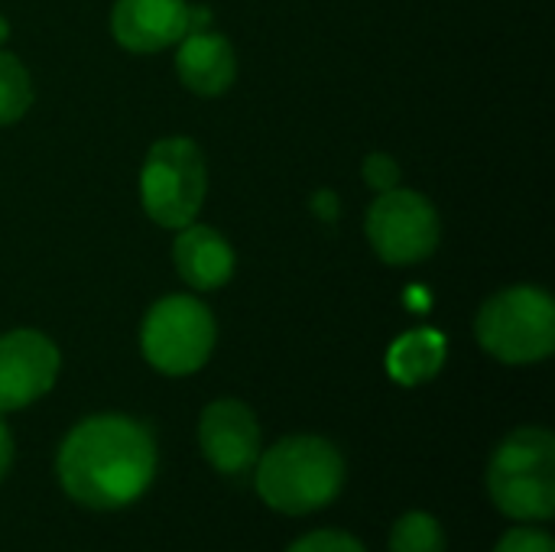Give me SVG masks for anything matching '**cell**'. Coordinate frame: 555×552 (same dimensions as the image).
Listing matches in <instances>:
<instances>
[{
  "label": "cell",
  "instance_id": "7a4b0ae2",
  "mask_svg": "<svg viewBox=\"0 0 555 552\" xmlns=\"http://www.w3.org/2000/svg\"><path fill=\"white\" fill-rule=\"evenodd\" d=\"M345 485V459L322 436H286L257 465L260 498L289 517L322 511Z\"/></svg>",
  "mask_w": 555,
  "mask_h": 552
},
{
  "label": "cell",
  "instance_id": "ffe728a7",
  "mask_svg": "<svg viewBox=\"0 0 555 552\" xmlns=\"http://www.w3.org/2000/svg\"><path fill=\"white\" fill-rule=\"evenodd\" d=\"M315 208H319V215H325V218H335V211H338V205H335V195H332V192H319V195H315Z\"/></svg>",
  "mask_w": 555,
  "mask_h": 552
},
{
  "label": "cell",
  "instance_id": "e0dca14e",
  "mask_svg": "<svg viewBox=\"0 0 555 552\" xmlns=\"http://www.w3.org/2000/svg\"><path fill=\"white\" fill-rule=\"evenodd\" d=\"M494 552H555V540L546 530L517 527V530L501 537V543L494 547Z\"/></svg>",
  "mask_w": 555,
  "mask_h": 552
},
{
  "label": "cell",
  "instance_id": "9c48e42d",
  "mask_svg": "<svg viewBox=\"0 0 555 552\" xmlns=\"http://www.w3.org/2000/svg\"><path fill=\"white\" fill-rule=\"evenodd\" d=\"M198 442L215 472L241 475L260 459L257 416L241 400H215L198 420Z\"/></svg>",
  "mask_w": 555,
  "mask_h": 552
},
{
  "label": "cell",
  "instance_id": "277c9868",
  "mask_svg": "<svg viewBox=\"0 0 555 552\" xmlns=\"http://www.w3.org/2000/svg\"><path fill=\"white\" fill-rule=\"evenodd\" d=\"M475 332L491 358L504 364H537L555 348L553 296L540 286L501 290L481 306Z\"/></svg>",
  "mask_w": 555,
  "mask_h": 552
},
{
  "label": "cell",
  "instance_id": "7c38bea8",
  "mask_svg": "<svg viewBox=\"0 0 555 552\" xmlns=\"http://www.w3.org/2000/svg\"><path fill=\"white\" fill-rule=\"evenodd\" d=\"M172 260L179 277L192 290H221L234 277V251L208 224H185L172 244Z\"/></svg>",
  "mask_w": 555,
  "mask_h": 552
},
{
  "label": "cell",
  "instance_id": "9a60e30c",
  "mask_svg": "<svg viewBox=\"0 0 555 552\" xmlns=\"http://www.w3.org/2000/svg\"><path fill=\"white\" fill-rule=\"evenodd\" d=\"M390 552H446V534L436 517L410 511L393 524Z\"/></svg>",
  "mask_w": 555,
  "mask_h": 552
},
{
  "label": "cell",
  "instance_id": "5bb4252c",
  "mask_svg": "<svg viewBox=\"0 0 555 552\" xmlns=\"http://www.w3.org/2000/svg\"><path fill=\"white\" fill-rule=\"evenodd\" d=\"M33 104V78L26 65L0 49V127L16 124Z\"/></svg>",
  "mask_w": 555,
  "mask_h": 552
},
{
  "label": "cell",
  "instance_id": "4fadbf2b",
  "mask_svg": "<svg viewBox=\"0 0 555 552\" xmlns=\"http://www.w3.org/2000/svg\"><path fill=\"white\" fill-rule=\"evenodd\" d=\"M446 364V338L433 329L400 335L387 351V371L397 384L416 387L433 381Z\"/></svg>",
  "mask_w": 555,
  "mask_h": 552
},
{
  "label": "cell",
  "instance_id": "ba28073f",
  "mask_svg": "<svg viewBox=\"0 0 555 552\" xmlns=\"http://www.w3.org/2000/svg\"><path fill=\"white\" fill-rule=\"evenodd\" d=\"M62 358L52 338L33 329L0 335V413L23 410L46 397L59 377Z\"/></svg>",
  "mask_w": 555,
  "mask_h": 552
},
{
  "label": "cell",
  "instance_id": "44dd1931",
  "mask_svg": "<svg viewBox=\"0 0 555 552\" xmlns=\"http://www.w3.org/2000/svg\"><path fill=\"white\" fill-rule=\"evenodd\" d=\"M7 39H10V23H7V20L0 16V46H3Z\"/></svg>",
  "mask_w": 555,
  "mask_h": 552
},
{
  "label": "cell",
  "instance_id": "8fae6325",
  "mask_svg": "<svg viewBox=\"0 0 555 552\" xmlns=\"http://www.w3.org/2000/svg\"><path fill=\"white\" fill-rule=\"evenodd\" d=\"M179 42H182L179 55H176L179 81L202 98L224 94L237 75V55H234L231 42L211 29L185 33Z\"/></svg>",
  "mask_w": 555,
  "mask_h": 552
},
{
  "label": "cell",
  "instance_id": "d6986e66",
  "mask_svg": "<svg viewBox=\"0 0 555 552\" xmlns=\"http://www.w3.org/2000/svg\"><path fill=\"white\" fill-rule=\"evenodd\" d=\"M10 465H13V436H10L7 423L0 420V482L7 478Z\"/></svg>",
  "mask_w": 555,
  "mask_h": 552
},
{
  "label": "cell",
  "instance_id": "ac0fdd59",
  "mask_svg": "<svg viewBox=\"0 0 555 552\" xmlns=\"http://www.w3.org/2000/svg\"><path fill=\"white\" fill-rule=\"evenodd\" d=\"M364 182H367L374 192L397 189V185H400V166H397L393 156H387V153H371V156L364 159Z\"/></svg>",
  "mask_w": 555,
  "mask_h": 552
},
{
  "label": "cell",
  "instance_id": "5b68a950",
  "mask_svg": "<svg viewBox=\"0 0 555 552\" xmlns=\"http://www.w3.org/2000/svg\"><path fill=\"white\" fill-rule=\"evenodd\" d=\"M205 156L189 137H166L153 143L140 169L143 211L159 228H185L205 202Z\"/></svg>",
  "mask_w": 555,
  "mask_h": 552
},
{
  "label": "cell",
  "instance_id": "30bf717a",
  "mask_svg": "<svg viewBox=\"0 0 555 552\" xmlns=\"http://www.w3.org/2000/svg\"><path fill=\"white\" fill-rule=\"evenodd\" d=\"M111 33L127 52H159L189 33L185 0H117L111 10Z\"/></svg>",
  "mask_w": 555,
  "mask_h": 552
},
{
  "label": "cell",
  "instance_id": "2e32d148",
  "mask_svg": "<svg viewBox=\"0 0 555 552\" xmlns=\"http://www.w3.org/2000/svg\"><path fill=\"white\" fill-rule=\"evenodd\" d=\"M286 552H364V547H361L351 534H341V530H319V534H309V537L296 540Z\"/></svg>",
  "mask_w": 555,
  "mask_h": 552
},
{
  "label": "cell",
  "instance_id": "3957f363",
  "mask_svg": "<svg viewBox=\"0 0 555 552\" xmlns=\"http://www.w3.org/2000/svg\"><path fill=\"white\" fill-rule=\"evenodd\" d=\"M488 491L501 514L514 521H550L555 514V439L527 426L511 433L488 468Z\"/></svg>",
  "mask_w": 555,
  "mask_h": 552
},
{
  "label": "cell",
  "instance_id": "6da1fadb",
  "mask_svg": "<svg viewBox=\"0 0 555 552\" xmlns=\"http://www.w3.org/2000/svg\"><path fill=\"white\" fill-rule=\"evenodd\" d=\"M55 472L65 495L81 508L117 511L150 488L156 475V442L150 429L130 416H88L65 436Z\"/></svg>",
  "mask_w": 555,
  "mask_h": 552
},
{
  "label": "cell",
  "instance_id": "52a82bcc",
  "mask_svg": "<svg viewBox=\"0 0 555 552\" xmlns=\"http://www.w3.org/2000/svg\"><path fill=\"white\" fill-rule=\"evenodd\" d=\"M374 254L390 267H410L426 260L439 247L436 205L413 189H387L374 198L364 221Z\"/></svg>",
  "mask_w": 555,
  "mask_h": 552
},
{
  "label": "cell",
  "instance_id": "8992f818",
  "mask_svg": "<svg viewBox=\"0 0 555 552\" xmlns=\"http://www.w3.org/2000/svg\"><path fill=\"white\" fill-rule=\"evenodd\" d=\"M215 319L205 303L192 296H166L159 299L140 329L143 358L169 377H185L205 368L215 351Z\"/></svg>",
  "mask_w": 555,
  "mask_h": 552
}]
</instances>
